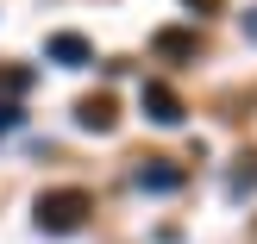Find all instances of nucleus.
<instances>
[{"mask_svg": "<svg viewBox=\"0 0 257 244\" xmlns=\"http://www.w3.org/2000/svg\"><path fill=\"white\" fill-rule=\"evenodd\" d=\"M25 88H32V69H25V63H7V69H0V100H19Z\"/></svg>", "mask_w": 257, "mask_h": 244, "instance_id": "0eeeda50", "label": "nucleus"}, {"mask_svg": "<svg viewBox=\"0 0 257 244\" xmlns=\"http://www.w3.org/2000/svg\"><path fill=\"white\" fill-rule=\"evenodd\" d=\"M251 188H257V150H245L232 169V194H251Z\"/></svg>", "mask_w": 257, "mask_h": 244, "instance_id": "6e6552de", "label": "nucleus"}, {"mask_svg": "<svg viewBox=\"0 0 257 244\" xmlns=\"http://www.w3.org/2000/svg\"><path fill=\"white\" fill-rule=\"evenodd\" d=\"M245 38H251V44H257V7L245 13Z\"/></svg>", "mask_w": 257, "mask_h": 244, "instance_id": "9d476101", "label": "nucleus"}, {"mask_svg": "<svg viewBox=\"0 0 257 244\" xmlns=\"http://www.w3.org/2000/svg\"><path fill=\"white\" fill-rule=\"evenodd\" d=\"M75 125H82V132H113V125H119L113 94H88V100H75Z\"/></svg>", "mask_w": 257, "mask_h": 244, "instance_id": "20e7f679", "label": "nucleus"}, {"mask_svg": "<svg viewBox=\"0 0 257 244\" xmlns=\"http://www.w3.org/2000/svg\"><path fill=\"white\" fill-rule=\"evenodd\" d=\"M145 119L151 125H182V100H176V88H163V82H145Z\"/></svg>", "mask_w": 257, "mask_h": 244, "instance_id": "7ed1b4c3", "label": "nucleus"}, {"mask_svg": "<svg viewBox=\"0 0 257 244\" xmlns=\"http://www.w3.org/2000/svg\"><path fill=\"white\" fill-rule=\"evenodd\" d=\"M13 125H19V107H13V100H0V138H7Z\"/></svg>", "mask_w": 257, "mask_h": 244, "instance_id": "1a4fd4ad", "label": "nucleus"}, {"mask_svg": "<svg viewBox=\"0 0 257 244\" xmlns=\"http://www.w3.org/2000/svg\"><path fill=\"white\" fill-rule=\"evenodd\" d=\"M88 213H94V194H88V188H44L38 207H32V219H38V232L63 238V232H82Z\"/></svg>", "mask_w": 257, "mask_h": 244, "instance_id": "f257e3e1", "label": "nucleus"}, {"mask_svg": "<svg viewBox=\"0 0 257 244\" xmlns=\"http://www.w3.org/2000/svg\"><path fill=\"white\" fill-rule=\"evenodd\" d=\"M44 57L63 63V69H82V63H94V44H88L82 32H50L44 38Z\"/></svg>", "mask_w": 257, "mask_h": 244, "instance_id": "f03ea898", "label": "nucleus"}, {"mask_svg": "<svg viewBox=\"0 0 257 244\" xmlns=\"http://www.w3.org/2000/svg\"><path fill=\"white\" fill-rule=\"evenodd\" d=\"M132 182L151 188V194H170V188H182V169H176V163H163V157H145V163L132 169Z\"/></svg>", "mask_w": 257, "mask_h": 244, "instance_id": "39448f33", "label": "nucleus"}, {"mask_svg": "<svg viewBox=\"0 0 257 244\" xmlns=\"http://www.w3.org/2000/svg\"><path fill=\"white\" fill-rule=\"evenodd\" d=\"M151 50H157V57H176V63H188V57L201 50V38H195V32H157V38H151Z\"/></svg>", "mask_w": 257, "mask_h": 244, "instance_id": "423d86ee", "label": "nucleus"}]
</instances>
